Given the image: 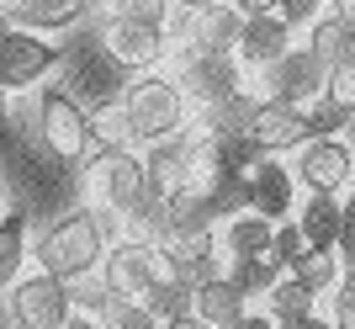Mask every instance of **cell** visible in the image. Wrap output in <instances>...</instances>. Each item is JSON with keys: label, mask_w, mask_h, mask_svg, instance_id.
I'll return each instance as SVG.
<instances>
[{"label": "cell", "mask_w": 355, "mask_h": 329, "mask_svg": "<svg viewBox=\"0 0 355 329\" xmlns=\"http://www.w3.org/2000/svg\"><path fill=\"white\" fill-rule=\"evenodd\" d=\"M80 192H85L90 208L122 218V212L148 192L144 149H96L85 164H80Z\"/></svg>", "instance_id": "5"}, {"label": "cell", "mask_w": 355, "mask_h": 329, "mask_svg": "<svg viewBox=\"0 0 355 329\" xmlns=\"http://www.w3.org/2000/svg\"><path fill=\"white\" fill-rule=\"evenodd\" d=\"M292 170H297V186H302V192L345 196L355 186V149L340 133H318V138H308V144L292 154Z\"/></svg>", "instance_id": "12"}, {"label": "cell", "mask_w": 355, "mask_h": 329, "mask_svg": "<svg viewBox=\"0 0 355 329\" xmlns=\"http://www.w3.org/2000/svg\"><path fill=\"white\" fill-rule=\"evenodd\" d=\"M32 144L53 164L80 170L96 154V112L80 106L64 85H43L37 101H32Z\"/></svg>", "instance_id": "2"}, {"label": "cell", "mask_w": 355, "mask_h": 329, "mask_svg": "<svg viewBox=\"0 0 355 329\" xmlns=\"http://www.w3.org/2000/svg\"><path fill=\"white\" fill-rule=\"evenodd\" d=\"M266 314L276 319V324H286V319H302V314H318V292H313V287H302L292 271H286L282 282H276V292L266 298Z\"/></svg>", "instance_id": "25"}, {"label": "cell", "mask_w": 355, "mask_h": 329, "mask_svg": "<svg viewBox=\"0 0 355 329\" xmlns=\"http://www.w3.org/2000/svg\"><path fill=\"white\" fill-rule=\"evenodd\" d=\"M6 212H11V208H6V180H0V218H6Z\"/></svg>", "instance_id": "47"}, {"label": "cell", "mask_w": 355, "mask_h": 329, "mask_svg": "<svg viewBox=\"0 0 355 329\" xmlns=\"http://www.w3.org/2000/svg\"><path fill=\"white\" fill-rule=\"evenodd\" d=\"M260 154H297L313 133V106H292V101H260V112H254L250 133H244Z\"/></svg>", "instance_id": "13"}, {"label": "cell", "mask_w": 355, "mask_h": 329, "mask_svg": "<svg viewBox=\"0 0 355 329\" xmlns=\"http://www.w3.org/2000/svg\"><path fill=\"white\" fill-rule=\"evenodd\" d=\"M101 43L106 53L133 69V75H154L175 59V37L170 27H148V22H122V16H101Z\"/></svg>", "instance_id": "10"}, {"label": "cell", "mask_w": 355, "mask_h": 329, "mask_svg": "<svg viewBox=\"0 0 355 329\" xmlns=\"http://www.w3.org/2000/svg\"><path fill=\"white\" fill-rule=\"evenodd\" d=\"M6 6H11V22H16V27L43 32V37H59V32L90 27L101 0H6Z\"/></svg>", "instance_id": "17"}, {"label": "cell", "mask_w": 355, "mask_h": 329, "mask_svg": "<svg viewBox=\"0 0 355 329\" xmlns=\"http://www.w3.org/2000/svg\"><path fill=\"white\" fill-rule=\"evenodd\" d=\"M244 90H254L260 101H292V106H318L329 90V69L324 59L313 53L308 43H297L292 53L260 69V75H244Z\"/></svg>", "instance_id": "7"}, {"label": "cell", "mask_w": 355, "mask_h": 329, "mask_svg": "<svg viewBox=\"0 0 355 329\" xmlns=\"http://www.w3.org/2000/svg\"><path fill=\"white\" fill-rule=\"evenodd\" d=\"M329 16H334V22L355 37V0H329Z\"/></svg>", "instance_id": "37"}, {"label": "cell", "mask_w": 355, "mask_h": 329, "mask_svg": "<svg viewBox=\"0 0 355 329\" xmlns=\"http://www.w3.org/2000/svg\"><path fill=\"white\" fill-rule=\"evenodd\" d=\"M282 329H340V324H334V319H329L324 314V308H318V314H302V319H286V324Z\"/></svg>", "instance_id": "36"}, {"label": "cell", "mask_w": 355, "mask_h": 329, "mask_svg": "<svg viewBox=\"0 0 355 329\" xmlns=\"http://www.w3.org/2000/svg\"><path fill=\"white\" fill-rule=\"evenodd\" d=\"M340 138H345V144H350V149H355V112H350V117H345V133H340Z\"/></svg>", "instance_id": "45"}, {"label": "cell", "mask_w": 355, "mask_h": 329, "mask_svg": "<svg viewBox=\"0 0 355 329\" xmlns=\"http://www.w3.org/2000/svg\"><path fill=\"white\" fill-rule=\"evenodd\" d=\"M191 160H196V122L186 133L164 138V144H148L144 149V170H148V186L159 196H175L191 186Z\"/></svg>", "instance_id": "18"}, {"label": "cell", "mask_w": 355, "mask_h": 329, "mask_svg": "<svg viewBox=\"0 0 355 329\" xmlns=\"http://www.w3.org/2000/svg\"><path fill=\"white\" fill-rule=\"evenodd\" d=\"M334 255H340L345 266H355V192L345 196V223H340V244H334Z\"/></svg>", "instance_id": "35"}, {"label": "cell", "mask_w": 355, "mask_h": 329, "mask_svg": "<svg viewBox=\"0 0 355 329\" xmlns=\"http://www.w3.org/2000/svg\"><path fill=\"white\" fill-rule=\"evenodd\" d=\"M350 192H355V186H350Z\"/></svg>", "instance_id": "49"}, {"label": "cell", "mask_w": 355, "mask_h": 329, "mask_svg": "<svg viewBox=\"0 0 355 329\" xmlns=\"http://www.w3.org/2000/svg\"><path fill=\"white\" fill-rule=\"evenodd\" d=\"M96 149H138V144H133V122H128L122 106L96 112Z\"/></svg>", "instance_id": "29"}, {"label": "cell", "mask_w": 355, "mask_h": 329, "mask_svg": "<svg viewBox=\"0 0 355 329\" xmlns=\"http://www.w3.org/2000/svg\"><path fill=\"white\" fill-rule=\"evenodd\" d=\"M340 223H345V196L308 192L302 202H297V228L308 234L313 250H334V244H340Z\"/></svg>", "instance_id": "20"}, {"label": "cell", "mask_w": 355, "mask_h": 329, "mask_svg": "<svg viewBox=\"0 0 355 329\" xmlns=\"http://www.w3.org/2000/svg\"><path fill=\"white\" fill-rule=\"evenodd\" d=\"M313 244H308V234H302V228H297V218H286V223H276V244H270V255H276V260H282L286 271L297 266V260H302V255H308Z\"/></svg>", "instance_id": "31"}, {"label": "cell", "mask_w": 355, "mask_h": 329, "mask_svg": "<svg viewBox=\"0 0 355 329\" xmlns=\"http://www.w3.org/2000/svg\"><path fill=\"white\" fill-rule=\"evenodd\" d=\"M69 329H106V324H101V314H74Z\"/></svg>", "instance_id": "42"}, {"label": "cell", "mask_w": 355, "mask_h": 329, "mask_svg": "<svg viewBox=\"0 0 355 329\" xmlns=\"http://www.w3.org/2000/svg\"><path fill=\"white\" fill-rule=\"evenodd\" d=\"M329 319H334L340 329H355V266H345L340 287L329 292Z\"/></svg>", "instance_id": "32"}, {"label": "cell", "mask_w": 355, "mask_h": 329, "mask_svg": "<svg viewBox=\"0 0 355 329\" xmlns=\"http://www.w3.org/2000/svg\"><path fill=\"white\" fill-rule=\"evenodd\" d=\"M112 239H122V218L80 202V208L53 212L32 228V266L59 282H90V276H101Z\"/></svg>", "instance_id": "1"}, {"label": "cell", "mask_w": 355, "mask_h": 329, "mask_svg": "<svg viewBox=\"0 0 355 329\" xmlns=\"http://www.w3.org/2000/svg\"><path fill=\"white\" fill-rule=\"evenodd\" d=\"M218 239H223L228 266H234V260H254V255H270V244H276V223L260 218V212H234V218H223Z\"/></svg>", "instance_id": "21"}, {"label": "cell", "mask_w": 355, "mask_h": 329, "mask_svg": "<svg viewBox=\"0 0 355 329\" xmlns=\"http://www.w3.org/2000/svg\"><path fill=\"white\" fill-rule=\"evenodd\" d=\"M244 192H250V212H260V218H270V223H286V218H297V170L292 164H282L276 154H260V160L244 170Z\"/></svg>", "instance_id": "14"}, {"label": "cell", "mask_w": 355, "mask_h": 329, "mask_svg": "<svg viewBox=\"0 0 355 329\" xmlns=\"http://www.w3.org/2000/svg\"><path fill=\"white\" fill-rule=\"evenodd\" d=\"M74 314H80L74 282H59V276H48V271H37V266L6 292V319H11V329H69Z\"/></svg>", "instance_id": "6"}, {"label": "cell", "mask_w": 355, "mask_h": 329, "mask_svg": "<svg viewBox=\"0 0 355 329\" xmlns=\"http://www.w3.org/2000/svg\"><path fill=\"white\" fill-rule=\"evenodd\" d=\"M53 69H64V43H48L43 32H27V27L0 37V80L11 85V96H27V90L37 96Z\"/></svg>", "instance_id": "9"}, {"label": "cell", "mask_w": 355, "mask_h": 329, "mask_svg": "<svg viewBox=\"0 0 355 329\" xmlns=\"http://www.w3.org/2000/svg\"><path fill=\"white\" fill-rule=\"evenodd\" d=\"M128 85H133V69H122V64L106 53V43H101V16H96L90 27H80L74 43H64V90H69L80 106H90V112L122 106Z\"/></svg>", "instance_id": "3"}, {"label": "cell", "mask_w": 355, "mask_h": 329, "mask_svg": "<svg viewBox=\"0 0 355 329\" xmlns=\"http://www.w3.org/2000/svg\"><path fill=\"white\" fill-rule=\"evenodd\" d=\"M276 11H282L286 22H292V27H313V22L324 16V0H282Z\"/></svg>", "instance_id": "34"}, {"label": "cell", "mask_w": 355, "mask_h": 329, "mask_svg": "<svg viewBox=\"0 0 355 329\" xmlns=\"http://www.w3.org/2000/svg\"><path fill=\"white\" fill-rule=\"evenodd\" d=\"M308 48L318 53V59H324V69H340V64H350V59H355V37H350V32H345L329 11L308 27Z\"/></svg>", "instance_id": "24"}, {"label": "cell", "mask_w": 355, "mask_h": 329, "mask_svg": "<svg viewBox=\"0 0 355 329\" xmlns=\"http://www.w3.org/2000/svg\"><path fill=\"white\" fill-rule=\"evenodd\" d=\"M159 329H212V324L196 319V314H180V319H170V324H159Z\"/></svg>", "instance_id": "41"}, {"label": "cell", "mask_w": 355, "mask_h": 329, "mask_svg": "<svg viewBox=\"0 0 355 329\" xmlns=\"http://www.w3.org/2000/svg\"><path fill=\"white\" fill-rule=\"evenodd\" d=\"M207 6H223V0H175V11H207Z\"/></svg>", "instance_id": "43"}, {"label": "cell", "mask_w": 355, "mask_h": 329, "mask_svg": "<svg viewBox=\"0 0 355 329\" xmlns=\"http://www.w3.org/2000/svg\"><path fill=\"white\" fill-rule=\"evenodd\" d=\"M244 16L223 0L207 11H175V48H196V53H234Z\"/></svg>", "instance_id": "15"}, {"label": "cell", "mask_w": 355, "mask_h": 329, "mask_svg": "<svg viewBox=\"0 0 355 329\" xmlns=\"http://www.w3.org/2000/svg\"><path fill=\"white\" fill-rule=\"evenodd\" d=\"M106 16L148 22V27H170V22H175V0H106Z\"/></svg>", "instance_id": "28"}, {"label": "cell", "mask_w": 355, "mask_h": 329, "mask_svg": "<svg viewBox=\"0 0 355 329\" xmlns=\"http://www.w3.org/2000/svg\"><path fill=\"white\" fill-rule=\"evenodd\" d=\"M292 32H297V27L286 22L282 11H270V16H244V32H239V48H234V59L244 64V75H260V69H270L282 53H292V48H297Z\"/></svg>", "instance_id": "16"}, {"label": "cell", "mask_w": 355, "mask_h": 329, "mask_svg": "<svg viewBox=\"0 0 355 329\" xmlns=\"http://www.w3.org/2000/svg\"><path fill=\"white\" fill-rule=\"evenodd\" d=\"M324 101H329V106H340V112H355V59L340 64V69H329Z\"/></svg>", "instance_id": "33"}, {"label": "cell", "mask_w": 355, "mask_h": 329, "mask_svg": "<svg viewBox=\"0 0 355 329\" xmlns=\"http://www.w3.org/2000/svg\"><path fill=\"white\" fill-rule=\"evenodd\" d=\"M250 308H254V303L239 292V282L228 276V271H223V276H212V282H202V287H196V303H191V314L207 319L212 329H234Z\"/></svg>", "instance_id": "19"}, {"label": "cell", "mask_w": 355, "mask_h": 329, "mask_svg": "<svg viewBox=\"0 0 355 329\" xmlns=\"http://www.w3.org/2000/svg\"><path fill=\"white\" fill-rule=\"evenodd\" d=\"M234 329H282V324H276V319H270V314H266V308H250V314L239 319V324H234Z\"/></svg>", "instance_id": "39"}, {"label": "cell", "mask_w": 355, "mask_h": 329, "mask_svg": "<svg viewBox=\"0 0 355 329\" xmlns=\"http://www.w3.org/2000/svg\"><path fill=\"white\" fill-rule=\"evenodd\" d=\"M228 6H234L239 16H270L276 6H282V0H228Z\"/></svg>", "instance_id": "38"}, {"label": "cell", "mask_w": 355, "mask_h": 329, "mask_svg": "<svg viewBox=\"0 0 355 329\" xmlns=\"http://www.w3.org/2000/svg\"><path fill=\"white\" fill-rule=\"evenodd\" d=\"M122 112L133 122V144L148 149V144H164V138L186 133L196 122V106L186 101V90L170 69H154V75H133L128 96H122Z\"/></svg>", "instance_id": "4"}, {"label": "cell", "mask_w": 355, "mask_h": 329, "mask_svg": "<svg viewBox=\"0 0 355 329\" xmlns=\"http://www.w3.org/2000/svg\"><path fill=\"white\" fill-rule=\"evenodd\" d=\"M11 85H6V80H0V133H11Z\"/></svg>", "instance_id": "40"}, {"label": "cell", "mask_w": 355, "mask_h": 329, "mask_svg": "<svg viewBox=\"0 0 355 329\" xmlns=\"http://www.w3.org/2000/svg\"><path fill=\"white\" fill-rule=\"evenodd\" d=\"M148 314L159 319V324H170V319H180V314H191V303H196V287L191 282H159L154 292H148Z\"/></svg>", "instance_id": "27"}, {"label": "cell", "mask_w": 355, "mask_h": 329, "mask_svg": "<svg viewBox=\"0 0 355 329\" xmlns=\"http://www.w3.org/2000/svg\"><path fill=\"white\" fill-rule=\"evenodd\" d=\"M292 276H297L302 287H313L318 298H329V292L340 287V276H345V260H340L334 250H308V255L292 266Z\"/></svg>", "instance_id": "26"}, {"label": "cell", "mask_w": 355, "mask_h": 329, "mask_svg": "<svg viewBox=\"0 0 355 329\" xmlns=\"http://www.w3.org/2000/svg\"><path fill=\"white\" fill-rule=\"evenodd\" d=\"M228 276L239 282V292H244L250 303H266L270 292H276V282L286 276V266L276 260V255H254V260H234Z\"/></svg>", "instance_id": "23"}, {"label": "cell", "mask_w": 355, "mask_h": 329, "mask_svg": "<svg viewBox=\"0 0 355 329\" xmlns=\"http://www.w3.org/2000/svg\"><path fill=\"white\" fill-rule=\"evenodd\" d=\"M27 271H32V228H27V212H6V218H0V298H6Z\"/></svg>", "instance_id": "22"}, {"label": "cell", "mask_w": 355, "mask_h": 329, "mask_svg": "<svg viewBox=\"0 0 355 329\" xmlns=\"http://www.w3.org/2000/svg\"><path fill=\"white\" fill-rule=\"evenodd\" d=\"M11 32H16V22H11V6L0 0V37H11Z\"/></svg>", "instance_id": "44"}, {"label": "cell", "mask_w": 355, "mask_h": 329, "mask_svg": "<svg viewBox=\"0 0 355 329\" xmlns=\"http://www.w3.org/2000/svg\"><path fill=\"white\" fill-rule=\"evenodd\" d=\"M106 329H159V319L148 314V303H128V298H106L101 308Z\"/></svg>", "instance_id": "30"}, {"label": "cell", "mask_w": 355, "mask_h": 329, "mask_svg": "<svg viewBox=\"0 0 355 329\" xmlns=\"http://www.w3.org/2000/svg\"><path fill=\"white\" fill-rule=\"evenodd\" d=\"M170 75L180 80L186 90V101L196 112H207V106L228 101L234 90H244V64L234 53H196V48H175V69Z\"/></svg>", "instance_id": "8"}, {"label": "cell", "mask_w": 355, "mask_h": 329, "mask_svg": "<svg viewBox=\"0 0 355 329\" xmlns=\"http://www.w3.org/2000/svg\"><path fill=\"white\" fill-rule=\"evenodd\" d=\"M6 138H11V133H0V164H6V154H11V144H6Z\"/></svg>", "instance_id": "46"}, {"label": "cell", "mask_w": 355, "mask_h": 329, "mask_svg": "<svg viewBox=\"0 0 355 329\" xmlns=\"http://www.w3.org/2000/svg\"><path fill=\"white\" fill-rule=\"evenodd\" d=\"M101 287L112 298L144 303L148 292L159 287V244L133 239V234L112 239V250H106V260H101Z\"/></svg>", "instance_id": "11"}, {"label": "cell", "mask_w": 355, "mask_h": 329, "mask_svg": "<svg viewBox=\"0 0 355 329\" xmlns=\"http://www.w3.org/2000/svg\"><path fill=\"white\" fill-rule=\"evenodd\" d=\"M0 329H11V319H6V308H0Z\"/></svg>", "instance_id": "48"}]
</instances>
